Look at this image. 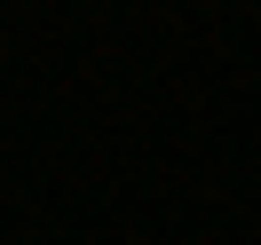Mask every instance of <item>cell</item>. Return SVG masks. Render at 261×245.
I'll list each match as a JSON object with an SVG mask.
<instances>
[]
</instances>
